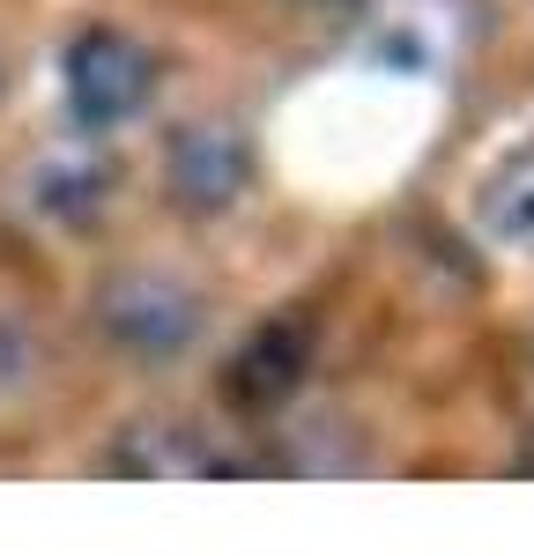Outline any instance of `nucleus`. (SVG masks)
Returning <instances> with one entry per match:
<instances>
[{
	"instance_id": "nucleus-3",
	"label": "nucleus",
	"mask_w": 534,
	"mask_h": 556,
	"mask_svg": "<svg viewBox=\"0 0 534 556\" xmlns=\"http://www.w3.org/2000/svg\"><path fill=\"white\" fill-rule=\"evenodd\" d=\"M164 201L178 215H193V223H208V215H230L245 201V186H253V141L238 119H186V127L164 134Z\"/></svg>"
},
{
	"instance_id": "nucleus-8",
	"label": "nucleus",
	"mask_w": 534,
	"mask_h": 556,
	"mask_svg": "<svg viewBox=\"0 0 534 556\" xmlns=\"http://www.w3.org/2000/svg\"><path fill=\"white\" fill-rule=\"evenodd\" d=\"M30 386H38V334L15 312H0V408L23 401Z\"/></svg>"
},
{
	"instance_id": "nucleus-1",
	"label": "nucleus",
	"mask_w": 534,
	"mask_h": 556,
	"mask_svg": "<svg viewBox=\"0 0 534 556\" xmlns=\"http://www.w3.org/2000/svg\"><path fill=\"white\" fill-rule=\"evenodd\" d=\"M97 342L127 364H186L216 327V298L178 267H112L89 298Z\"/></svg>"
},
{
	"instance_id": "nucleus-9",
	"label": "nucleus",
	"mask_w": 534,
	"mask_h": 556,
	"mask_svg": "<svg viewBox=\"0 0 534 556\" xmlns=\"http://www.w3.org/2000/svg\"><path fill=\"white\" fill-rule=\"evenodd\" d=\"M290 8H364V0H290Z\"/></svg>"
},
{
	"instance_id": "nucleus-4",
	"label": "nucleus",
	"mask_w": 534,
	"mask_h": 556,
	"mask_svg": "<svg viewBox=\"0 0 534 556\" xmlns=\"http://www.w3.org/2000/svg\"><path fill=\"white\" fill-rule=\"evenodd\" d=\"M112 186H119V164H112V141H97V134H67V141H52L30 156V172H23V201L38 223L52 230H89L97 215L112 208Z\"/></svg>"
},
{
	"instance_id": "nucleus-5",
	"label": "nucleus",
	"mask_w": 534,
	"mask_h": 556,
	"mask_svg": "<svg viewBox=\"0 0 534 556\" xmlns=\"http://www.w3.org/2000/svg\"><path fill=\"white\" fill-rule=\"evenodd\" d=\"M112 475H141V482H186V475H238L245 453H223L216 430L193 424V416H149V424H127L119 445L104 453Z\"/></svg>"
},
{
	"instance_id": "nucleus-10",
	"label": "nucleus",
	"mask_w": 534,
	"mask_h": 556,
	"mask_svg": "<svg viewBox=\"0 0 534 556\" xmlns=\"http://www.w3.org/2000/svg\"><path fill=\"white\" fill-rule=\"evenodd\" d=\"M527 371H534V334H527Z\"/></svg>"
},
{
	"instance_id": "nucleus-2",
	"label": "nucleus",
	"mask_w": 534,
	"mask_h": 556,
	"mask_svg": "<svg viewBox=\"0 0 534 556\" xmlns=\"http://www.w3.org/2000/svg\"><path fill=\"white\" fill-rule=\"evenodd\" d=\"M156 89H164L156 45L119 30V23H82L75 38L60 45V112H67L75 134L112 141V134L141 127Z\"/></svg>"
},
{
	"instance_id": "nucleus-7",
	"label": "nucleus",
	"mask_w": 534,
	"mask_h": 556,
	"mask_svg": "<svg viewBox=\"0 0 534 556\" xmlns=\"http://www.w3.org/2000/svg\"><path fill=\"white\" fill-rule=\"evenodd\" d=\"M305 364H312V327L305 319H267L230 356V401L238 408H282L305 386Z\"/></svg>"
},
{
	"instance_id": "nucleus-6",
	"label": "nucleus",
	"mask_w": 534,
	"mask_h": 556,
	"mask_svg": "<svg viewBox=\"0 0 534 556\" xmlns=\"http://www.w3.org/2000/svg\"><path fill=\"white\" fill-rule=\"evenodd\" d=\"M468 238L505 260H534V134L512 141L468 186Z\"/></svg>"
}]
</instances>
